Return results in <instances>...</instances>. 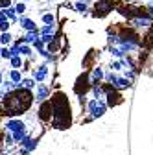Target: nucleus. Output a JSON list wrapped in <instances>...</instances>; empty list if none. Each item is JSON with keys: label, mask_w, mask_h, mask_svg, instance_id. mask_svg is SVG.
Listing matches in <instances>:
<instances>
[{"label": "nucleus", "mask_w": 153, "mask_h": 155, "mask_svg": "<svg viewBox=\"0 0 153 155\" xmlns=\"http://www.w3.org/2000/svg\"><path fill=\"white\" fill-rule=\"evenodd\" d=\"M33 102H35V92L26 87L8 91V92H4L2 100H0V104L4 105V116H9V118L21 116L26 111H30Z\"/></svg>", "instance_id": "obj_1"}, {"label": "nucleus", "mask_w": 153, "mask_h": 155, "mask_svg": "<svg viewBox=\"0 0 153 155\" xmlns=\"http://www.w3.org/2000/svg\"><path fill=\"white\" fill-rule=\"evenodd\" d=\"M52 105H54V118H52V126L55 129H67L72 124V111H70V104L68 98L63 92H54L52 96Z\"/></svg>", "instance_id": "obj_2"}, {"label": "nucleus", "mask_w": 153, "mask_h": 155, "mask_svg": "<svg viewBox=\"0 0 153 155\" xmlns=\"http://www.w3.org/2000/svg\"><path fill=\"white\" fill-rule=\"evenodd\" d=\"M37 118L43 124H50L52 118H54V105H52V100H44L39 104L37 107Z\"/></svg>", "instance_id": "obj_3"}, {"label": "nucleus", "mask_w": 153, "mask_h": 155, "mask_svg": "<svg viewBox=\"0 0 153 155\" xmlns=\"http://www.w3.org/2000/svg\"><path fill=\"white\" fill-rule=\"evenodd\" d=\"M2 127H4V131H8V133H15V131H21V129H28L26 122H24L22 118H17V116L8 118Z\"/></svg>", "instance_id": "obj_4"}, {"label": "nucleus", "mask_w": 153, "mask_h": 155, "mask_svg": "<svg viewBox=\"0 0 153 155\" xmlns=\"http://www.w3.org/2000/svg\"><path fill=\"white\" fill-rule=\"evenodd\" d=\"M37 146H39V139L37 137H31V135H28V137L22 140V144H21V155H30Z\"/></svg>", "instance_id": "obj_5"}, {"label": "nucleus", "mask_w": 153, "mask_h": 155, "mask_svg": "<svg viewBox=\"0 0 153 155\" xmlns=\"http://www.w3.org/2000/svg\"><path fill=\"white\" fill-rule=\"evenodd\" d=\"M50 87L48 85H44V83H39L35 87V102L37 104H41V102H44V100H50Z\"/></svg>", "instance_id": "obj_6"}, {"label": "nucleus", "mask_w": 153, "mask_h": 155, "mask_svg": "<svg viewBox=\"0 0 153 155\" xmlns=\"http://www.w3.org/2000/svg\"><path fill=\"white\" fill-rule=\"evenodd\" d=\"M46 76H48V65L46 63H43V65H39V67L33 68V80L37 83H43L46 80Z\"/></svg>", "instance_id": "obj_7"}, {"label": "nucleus", "mask_w": 153, "mask_h": 155, "mask_svg": "<svg viewBox=\"0 0 153 155\" xmlns=\"http://www.w3.org/2000/svg\"><path fill=\"white\" fill-rule=\"evenodd\" d=\"M8 78L15 83V87H17V89H18V87H22V80H24V76H22L21 68H9Z\"/></svg>", "instance_id": "obj_8"}, {"label": "nucleus", "mask_w": 153, "mask_h": 155, "mask_svg": "<svg viewBox=\"0 0 153 155\" xmlns=\"http://www.w3.org/2000/svg\"><path fill=\"white\" fill-rule=\"evenodd\" d=\"M96 9H102V11L94 13V15H96V17H102V15H105L109 9H112V2H111V0H98V2H96Z\"/></svg>", "instance_id": "obj_9"}, {"label": "nucleus", "mask_w": 153, "mask_h": 155, "mask_svg": "<svg viewBox=\"0 0 153 155\" xmlns=\"http://www.w3.org/2000/svg\"><path fill=\"white\" fill-rule=\"evenodd\" d=\"M18 24H21L22 26V30H26V31H33V30H39V28H37V24L31 21V18L30 17H21V18H18Z\"/></svg>", "instance_id": "obj_10"}, {"label": "nucleus", "mask_w": 153, "mask_h": 155, "mask_svg": "<svg viewBox=\"0 0 153 155\" xmlns=\"http://www.w3.org/2000/svg\"><path fill=\"white\" fill-rule=\"evenodd\" d=\"M11 135H13L15 144H17V146H21V144H22V140L28 137L30 133H28V129H21V131H15V133H11Z\"/></svg>", "instance_id": "obj_11"}, {"label": "nucleus", "mask_w": 153, "mask_h": 155, "mask_svg": "<svg viewBox=\"0 0 153 155\" xmlns=\"http://www.w3.org/2000/svg\"><path fill=\"white\" fill-rule=\"evenodd\" d=\"M8 63H9L11 68H22V67H24V57H22V55H13Z\"/></svg>", "instance_id": "obj_12"}, {"label": "nucleus", "mask_w": 153, "mask_h": 155, "mask_svg": "<svg viewBox=\"0 0 153 155\" xmlns=\"http://www.w3.org/2000/svg\"><path fill=\"white\" fill-rule=\"evenodd\" d=\"M0 45L2 46H11L13 45V35L9 31H2L0 33Z\"/></svg>", "instance_id": "obj_13"}, {"label": "nucleus", "mask_w": 153, "mask_h": 155, "mask_svg": "<svg viewBox=\"0 0 153 155\" xmlns=\"http://www.w3.org/2000/svg\"><path fill=\"white\" fill-rule=\"evenodd\" d=\"M4 13H6V17L9 18L11 22H18V17H17L18 13H17L15 8H11V6H9V8H4Z\"/></svg>", "instance_id": "obj_14"}, {"label": "nucleus", "mask_w": 153, "mask_h": 155, "mask_svg": "<svg viewBox=\"0 0 153 155\" xmlns=\"http://www.w3.org/2000/svg\"><path fill=\"white\" fill-rule=\"evenodd\" d=\"M18 52H21V55H22V57H26V59L33 55V52H31V46H30V45H26V43H22L21 46H18Z\"/></svg>", "instance_id": "obj_15"}, {"label": "nucleus", "mask_w": 153, "mask_h": 155, "mask_svg": "<svg viewBox=\"0 0 153 155\" xmlns=\"http://www.w3.org/2000/svg\"><path fill=\"white\" fill-rule=\"evenodd\" d=\"M37 85H39V83H37L33 78H24V80H22V87H26V89L35 91V87H37Z\"/></svg>", "instance_id": "obj_16"}, {"label": "nucleus", "mask_w": 153, "mask_h": 155, "mask_svg": "<svg viewBox=\"0 0 153 155\" xmlns=\"http://www.w3.org/2000/svg\"><path fill=\"white\" fill-rule=\"evenodd\" d=\"M39 31H41V35H54V31H55V24H46V26H43Z\"/></svg>", "instance_id": "obj_17"}, {"label": "nucleus", "mask_w": 153, "mask_h": 155, "mask_svg": "<svg viewBox=\"0 0 153 155\" xmlns=\"http://www.w3.org/2000/svg\"><path fill=\"white\" fill-rule=\"evenodd\" d=\"M43 24H55L54 13H44V15H43Z\"/></svg>", "instance_id": "obj_18"}, {"label": "nucleus", "mask_w": 153, "mask_h": 155, "mask_svg": "<svg viewBox=\"0 0 153 155\" xmlns=\"http://www.w3.org/2000/svg\"><path fill=\"white\" fill-rule=\"evenodd\" d=\"M0 57H2V59H6V61H9L11 59V50H9V46H2V54H0Z\"/></svg>", "instance_id": "obj_19"}, {"label": "nucleus", "mask_w": 153, "mask_h": 155, "mask_svg": "<svg viewBox=\"0 0 153 155\" xmlns=\"http://www.w3.org/2000/svg\"><path fill=\"white\" fill-rule=\"evenodd\" d=\"M15 9H17V13H18V15H22V13L26 11V4H24V2H18V4L15 6Z\"/></svg>", "instance_id": "obj_20"}, {"label": "nucleus", "mask_w": 153, "mask_h": 155, "mask_svg": "<svg viewBox=\"0 0 153 155\" xmlns=\"http://www.w3.org/2000/svg\"><path fill=\"white\" fill-rule=\"evenodd\" d=\"M54 39H55L54 35H41V41H43V43H44L46 46H48V45H50V43L54 41Z\"/></svg>", "instance_id": "obj_21"}, {"label": "nucleus", "mask_w": 153, "mask_h": 155, "mask_svg": "<svg viewBox=\"0 0 153 155\" xmlns=\"http://www.w3.org/2000/svg\"><path fill=\"white\" fill-rule=\"evenodd\" d=\"M9 22H11V21H4L2 24H0V33H2V31H9V26H11Z\"/></svg>", "instance_id": "obj_22"}, {"label": "nucleus", "mask_w": 153, "mask_h": 155, "mask_svg": "<svg viewBox=\"0 0 153 155\" xmlns=\"http://www.w3.org/2000/svg\"><path fill=\"white\" fill-rule=\"evenodd\" d=\"M76 11L85 13V11H87V6H85V2H78V4H76Z\"/></svg>", "instance_id": "obj_23"}, {"label": "nucleus", "mask_w": 153, "mask_h": 155, "mask_svg": "<svg viewBox=\"0 0 153 155\" xmlns=\"http://www.w3.org/2000/svg\"><path fill=\"white\" fill-rule=\"evenodd\" d=\"M4 21H9V18L6 17V13H4V9H0V24H2Z\"/></svg>", "instance_id": "obj_24"}, {"label": "nucleus", "mask_w": 153, "mask_h": 155, "mask_svg": "<svg viewBox=\"0 0 153 155\" xmlns=\"http://www.w3.org/2000/svg\"><path fill=\"white\" fill-rule=\"evenodd\" d=\"M2 83H4V72L0 70V87H2Z\"/></svg>", "instance_id": "obj_25"}, {"label": "nucleus", "mask_w": 153, "mask_h": 155, "mask_svg": "<svg viewBox=\"0 0 153 155\" xmlns=\"http://www.w3.org/2000/svg\"><path fill=\"white\" fill-rule=\"evenodd\" d=\"M0 116H4V105L0 104Z\"/></svg>", "instance_id": "obj_26"}, {"label": "nucleus", "mask_w": 153, "mask_h": 155, "mask_svg": "<svg viewBox=\"0 0 153 155\" xmlns=\"http://www.w3.org/2000/svg\"><path fill=\"white\" fill-rule=\"evenodd\" d=\"M2 155H13L11 151H2Z\"/></svg>", "instance_id": "obj_27"}, {"label": "nucleus", "mask_w": 153, "mask_h": 155, "mask_svg": "<svg viewBox=\"0 0 153 155\" xmlns=\"http://www.w3.org/2000/svg\"><path fill=\"white\" fill-rule=\"evenodd\" d=\"M2 96H4V91H2V89H0V100H2Z\"/></svg>", "instance_id": "obj_28"}, {"label": "nucleus", "mask_w": 153, "mask_h": 155, "mask_svg": "<svg viewBox=\"0 0 153 155\" xmlns=\"http://www.w3.org/2000/svg\"><path fill=\"white\" fill-rule=\"evenodd\" d=\"M0 54H2V45H0Z\"/></svg>", "instance_id": "obj_29"}, {"label": "nucleus", "mask_w": 153, "mask_h": 155, "mask_svg": "<svg viewBox=\"0 0 153 155\" xmlns=\"http://www.w3.org/2000/svg\"><path fill=\"white\" fill-rule=\"evenodd\" d=\"M22 2H26V0H22Z\"/></svg>", "instance_id": "obj_30"}]
</instances>
